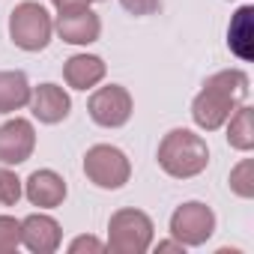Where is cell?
Here are the masks:
<instances>
[{
	"instance_id": "cell-24",
	"label": "cell",
	"mask_w": 254,
	"mask_h": 254,
	"mask_svg": "<svg viewBox=\"0 0 254 254\" xmlns=\"http://www.w3.org/2000/svg\"><path fill=\"white\" fill-rule=\"evenodd\" d=\"M90 3H102V0H90Z\"/></svg>"
},
{
	"instance_id": "cell-14",
	"label": "cell",
	"mask_w": 254,
	"mask_h": 254,
	"mask_svg": "<svg viewBox=\"0 0 254 254\" xmlns=\"http://www.w3.org/2000/svg\"><path fill=\"white\" fill-rule=\"evenodd\" d=\"M227 48L242 63H248L254 57V6L251 3H245L233 12V18L227 24Z\"/></svg>"
},
{
	"instance_id": "cell-6",
	"label": "cell",
	"mask_w": 254,
	"mask_h": 254,
	"mask_svg": "<svg viewBox=\"0 0 254 254\" xmlns=\"http://www.w3.org/2000/svg\"><path fill=\"white\" fill-rule=\"evenodd\" d=\"M87 114L96 126L102 129H120L132 120L135 114V99L123 84H105V87H93L90 99H87Z\"/></svg>"
},
{
	"instance_id": "cell-5",
	"label": "cell",
	"mask_w": 254,
	"mask_h": 254,
	"mask_svg": "<svg viewBox=\"0 0 254 254\" xmlns=\"http://www.w3.org/2000/svg\"><path fill=\"white\" fill-rule=\"evenodd\" d=\"M84 177L105 191H117L132 180V162L114 144H96L84 153Z\"/></svg>"
},
{
	"instance_id": "cell-3",
	"label": "cell",
	"mask_w": 254,
	"mask_h": 254,
	"mask_svg": "<svg viewBox=\"0 0 254 254\" xmlns=\"http://www.w3.org/2000/svg\"><path fill=\"white\" fill-rule=\"evenodd\" d=\"M156 227L144 209L123 206L108 218V248L114 254H147L153 248Z\"/></svg>"
},
{
	"instance_id": "cell-13",
	"label": "cell",
	"mask_w": 254,
	"mask_h": 254,
	"mask_svg": "<svg viewBox=\"0 0 254 254\" xmlns=\"http://www.w3.org/2000/svg\"><path fill=\"white\" fill-rule=\"evenodd\" d=\"M105 75H108V63L99 54H87L84 51V54H72L63 63V81H66V87L81 90V93L99 87L105 81Z\"/></svg>"
},
{
	"instance_id": "cell-20",
	"label": "cell",
	"mask_w": 254,
	"mask_h": 254,
	"mask_svg": "<svg viewBox=\"0 0 254 254\" xmlns=\"http://www.w3.org/2000/svg\"><path fill=\"white\" fill-rule=\"evenodd\" d=\"M120 6L135 18H147V15H156L162 9V0H120Z\"/></svg>"
},
{
	"instance_id": "cell-8",
	"label": "cell",
	"mask_w": 254,
	"mask_h": 254,
	"mask_svg": "<svg viewBox=\"0 0 254 254\" xmlns=\"http://www.w3.org/2000/svg\"><path fill=\"white\" fill-rule=\"evenodd\" d=\"M36 150V129L24 117H12L0 123V165L18 168L24 165Z\"/></svg>"
},
{
	"instance_id": "cell-21",
	"label": "cell",
	"mask_w": 254,
	"mask_h": 254,
	"mask_svg": "<svg viewBox=\"0 0 254 254\" xmlns=\"http://www.w3.org/2000/svg\"><path fill=\"white\" fill-rule=\"evenodd\" d=\"M108 245L102 242V239H96V236H75L72 242H69V254H102Z\"/></svg>"
},
{
	"instance_id": "cell-7",
	"label": "cell",
	"mask_w": 254,
	"mask_h": 254,
	"mask_svg": "<svg viewBox=\"0 0 254 254\" xmlns=\"http://www.w3.org/2000/svg\"><path fill=\"white\" fill-rule=\"evenodd\" d=\"M215 233V212L200 200H186L171 212V236L186 248H200Z\"/></svg>"
},
{
	"instance_id": "cell-12",
	"label": "cell",
	"mask_w": 254,
	"mask_h": 254,
	"mask_svg": "<svg viewBox=\"0 0 254 254\" xmlns=\"http://www.w3.org/2000/svg\"><path fill=\"white\" fill-rule=\"evenodd\" d=\"M66 194H69L66 180L57 171H51V168H39V171H33L24 180V197L33 206H39V209H57V206H63Z\"/></svg>"
},
{
	"instance_id": "cell-22",
	"label": "cell",
	"mask_w": 254,
	"mask_h": 254,
	"mask_svg": "<svg viewBox=\"0 0 254 254\" xmlns=\"http://www.w3.org/2000/svg\"><path fill=\"white\" fill-rule=\"evenodd\" d=\"M51 6L57 12H72V9H84V6H93L90 0H51Z\"/></svg>"
},
{
	"instance_id": "cell-1",
	"label": "cell",
	"mask_w": 254,
	"mask_h": 254,
	"mask_svg": "<svg viewBox=\"0 0 254 254\" xmlns=\"http://www.w3.org/2000/svg\"><path fill=\"white\" fill-rule=\"evenodd\" d=\"M248 93H251V78L245 69H221V72H212L200 93L191 99V120L197 129L203 132H218L224 129L227 117L242 105L248 102Z\"/></svg>"
},
{
	"instance_id": "cell-23",
	"label": "cell",
	"mask_w": 254,
	"mask_h": 254,
	"mask_svg": "<svg viewBox=\"0 0 254 254\" xmlns=\"http://www.w3.org/2000/svg\"><path fill=\"white\" fill-rule=\"evenodd\" d=\"M156 251H177V254H186V245H183V242H177V239L171 236V239L156 242Z\"/></svg>"
},
{
	"instance_id": "cell-11",
	"label": "cell",
	"mask_w": 254,
	"mask_h": 254,
	"mask_svg": "<svg viewBox=\"0 0 254 254\" xmlns=\"http://www.w3.org/2000/svg\"><path fill=\"white\" fill-rule=\"evenodd\" d=\"M54 33L69 45H93L102 36V18L90 6L72 9V12H57Z\"/></svg>"
},
{
	"instance_id": "cell-10",
	"label": "cell",
	"mask_w": 254,
	"mask_h": 254,
	"mask_svg": "<svg viewBox=\"0 0 254 254\" xmlns=\"http://www.w3.org/2000/svg\"><path fill=\"white\" fill-rule=\"evenodd\" d=\"M27 108H30L33 120H39V123H45V126H57V123H63V120L72 114V96H69L60 84L45 81V84H39V87L30 90Z\"/></svg>"
},
{
	"instance_id": "cell-2",
	"label": "cell",
	"mask_w": 254,
	"mask_h": 254,
	"mask_svg": "<svg viewBox=\"0 0 254 254\" xmlns=\"http://www.w3.org/2000/svg\"><path fill=\"white\" fill-rule=\"evenodd\" d=\"M159 168L174 180H191L200 177L209 165V147L206 138L191 129H171L159 141Z\"/></svg>"
},
{
	"instance_id": "cell-17",
	"label": "cell",
	"mask_w": 254,
	"mask_h": 254,
	"mask_svg": "<svg viewBox=\"0 0 254 254\" xmlns=\"http://www.w3.org/2000/svg\"><path fill=\"white\" fill-rule=\"evenodd\" d=\"M230 191L242 200L254 197V159H242L233 171H230Z\"/></svg>"
},
{
	"instance_id": "cell-15",
	"label": "cell",
	"mask_w": 254,
	"mask_h": 254,
	"mask_svg": "<svg viewBox=\"0 0 254 254\" xmlns=\"http://www.w3.org/2000/svg\"><path fill=\"white\" fill-rule=\"evenodd\" d=\"M30 81L21 69H0V114H15L30 102Z\"/></svg>"
},
{
	"instance_id": "cell-9",
	"label": "cell",
	"mask_w": 254,
	"mask_h": 254,
	"mask_svg": "<svg viewBox=\"0 0 254 254\" xmlns=\"http://www.w3.org/2000/svg\"><path fill=\"white\" fill-rule=\"evenodd\" d=\"M21 245L30 254H54L63 245V227L48 212H30L21 218Z\"/></svg>"
},
{
	"instance_id": "cell-4",
	"label": "cell",
	"mask_w": 254,
	"mask_h": 254,
	"mask_svg": "<svg viewBox=\"0 0 254 254\" xmlns=\"http://www.w3.org/2000/svg\"><path fill=\"white\" fill-rule=\"evenodd\" d=\"M9 39L15 48L27 51V54H36V51H45L54 39V18L51 12L36 3V0H24L18 3L12 12H9Z\"/></svg>"
},
{
	"instance_id": "cell-19",
	"label": "cell",
	"mask_w": 254,
	"mask_h": 254,
	"mask_svg": "<svg viewBox=\"0 0 254 254\" xmlns=\"http://www.w3.org/2000/svg\"><path fill=\"white\" fill-rule=\"evenodd\" d=\"M21 245V218L0 215V254H12Z\"/></svg>"
},
{
	"instance_id": "cell-16",
	"label": "cell",
	"mask_w": 254,
	"mask_h": 254,
	"mask_svg": "<svg viewBox=\"0 0 254 254\" xmlns=\"http://www.w3.org/2000/svg\"><path fill=\"white\" fill-rule=\"evenodd\" d=\"M227 129V144L239 153H251L254 150V108L248 102H242L224 123Z\"/></svg>"
},
{
	"instance_id": "cell-18",
	"label": "cell",
	"mask_w": 254,
	"mask_h": 254,
	"mask_svg": "<svg viewBox=\"0 0 254 254\" xmlns=\"http://www.w3.org/2000/svg\"><path fill=\"white\" fill-rule=\"evenodd\" d=\"M24 197V180L9 165H0V206H15Z\"/></svg>"
}]
</instances>
